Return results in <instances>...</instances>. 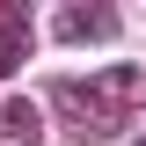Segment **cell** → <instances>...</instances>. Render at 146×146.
I'll use <instances>...</instances> for the list:
<instances>
[{
  "mask_svg": "<svg viewBox=\"0 0 146 146\" xmlns=\"http://www.w3.org/2000/svg\"><path fill=\"white\" fill-rule=\"evenodd\" d=\"M139 102H146L139 66H110V73H88V80H51V110L73 139H117Z\"/></svg>",
  "mask_w": 146,
  "mask_h": 146,
  "instance_id": "cell-1",
  "label": "cell"
},
{
  "mask_svg": "<svg viewBox=\"0 0 146 146\" xmlns=\"http://www.w3.org/2000/svg\"><path fill=\"white\" fill-rule=\"evenodd\" d=\"M58 44H110L117 36V0H58Z\"/></svg>",
  "mask_w": 146,
  "mask_h": 146,
  "instance_id": "cell-2",
  "label": "cell"
},
{
  "mask_svg": "<svg viewBox=\"0 0 146 146\" xmlns=\"http://www.w3.org/2000/svg\"><path fill=\"white\" fill-rule=\"evenodd\" d=\"M36 131H44V117H36V102H0V139H22V146H29Z\"/></svg>",
  "mask_w": 146,
  "mask_h": 146,
  "instance_id": "cell-3",
  "label": "cell"
},
{
  "mask_svg": "<svg viewBox=\"0 0 146 146\" xmlns=\"http://www.w3.org/2000/svg\"><path fill=\"white\" fill-rule=\"evenodd\" d=\"M22 58H29V29H22V22L7 15V22H0V73H15Z\"/></svg>",
  "mask_w": 146,
  "mask_h": 146,
  "instance_id": "cell-4",
  "label": "cell"
},
{
  "mask_svg": "<svg viewBox=\"0 0 146 146\" xmlns=\"http://www.w3.org/2000/svg\"><path fill=\"white\" fill-rule=\"evenodd\" d=\"M139 146H146V139H139Z\"/></svg>",
  "mask_w": 146,
  "mask_h": 146,
  "instance_id": "cell-5",
  "label": "cell"
}]
</instances>
